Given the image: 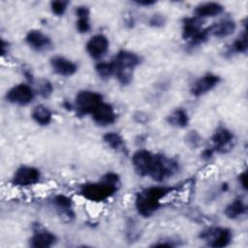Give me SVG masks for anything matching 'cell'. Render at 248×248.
Wrapping results in <instances>:
<instances>
[{
    "instance_id": "obj_1",
    "label": "cell",
    "mask_w": 248,
    "mask_h": 248,
    "mask_svg": "<svg viewBox=\"0 0 248 248\" xmlns=\"http://www.w3.org/2000/svg\"><path fill=\"white\" fill-rule=\"evenodd\" d=\"M120 179L114 172L106 173L102 180L94 183H86L80 188V195L88 201L100 202L112 197L118 189Z\"/></svg>"
},
{
    "instance_id": "obj_2",
    "label": "cell",
    "mask_w": 248,
    "mask_h": 248,
    "mask_svg": "<svg viewBox=\"0 0 248 248\" xmlns=\"http://www.w3.org/2000/svg\"><path fill=\"white\" fill-rule=\"evenodd\" d=\"M171 192L167 187H149L137 194L136 208L143 217H150L161 206V201Z\"/></svg>"
},
{
    "instance_id": "obj_3",
    "label": "cell",
    "mask_w": 248,
    "mask_h": 248,
    "mask_svg": "<svg viewBox=\"0 0 248 248\" xmlns=\"http://www.w3.org/2000/svg\"><path fill=\"white\" fill-rule=\"evenodd\" d=\"M114 76L122 85L132 81L133 72L140 65V59L138 54L129 50H120L112 59Z\"/></svg>"
},
{
    "instance_id": "obj_4",
    "label": "cell",
    "mask_w": 248,
    "mask_h": 248,
    "mask_svg": "<svg viewBox=\"0 0 248 248\" xmlns=\"http://www.w3.org/2000/svg\"><path fill=\"white\" fill-rule=\"evenodd\" d=\"M178 171V164L173 159L168 158L162 154H154L153 164L149 176L157 182H161Z\"/></svg>"
},
{
    "instance_id": "obj_5",
    "label": "cell",
    "mask_w": 248,
    "mask_h": 248,
    "mask_svg": "<svg viewBox=\"0 0 248 248\" xmlns=\"http://www.w3.org/2000/svg\"><path fill=\"white\" fill-rule=\"evenodd\" d=\"M103 102V96L95 91L81 90L75 98V106L78 114L91 113L94 108Z\"/></svg>"
},
{
    "instance_id": "obj_6",
    "label": "cell",
    "mask_w": 248,
    "mask_h": 248,
    "mask_svg": "<svg viewBox=\"0 0 248 248\" xmlns=\"http://www.w3.org/2000/svg\"><path fill=\"white\" fill-rule=\"evenodd\" d=\"M200 237L208 242V245L214 248H223L228 246L232 238V231L226 228H210L201 232Z\"/></svg>"
},
{
    "instance_id": "obj_7",
    "label": "cell",
    "mask_w": 248,
    "mask_h": 248,
    "mask_svg": "<svg viewBox=\"0 0 248 248\" xmlns=\"http://www.w3.org/2000/svg\"><path fill=\"white\" fill-rule=\"evenodd\" d=\"M34 95L35 93L29 85L20 83L13 86L6 93V100L11 104L25 106L34 99Z\"/></svg>"
},
{
    "instance_id": "obj_8",
    "label": "cell",
    "mask_w": 248,
    "mask_h": 248,
    "mask_svg": "<svg viewBox=\"0 0 248 248\" xmlns=\"http://www.w3.org/2000/svg\"><path fill=\"white\" fill-rule=\"evenodd\" d=\"M40 175L38 169L29 166H22L16 170L13 176V184L20 187L31 186L40 180Z\"/></svg>"
},
{
    "instance_id": "obj_9",
    "label": "cell",
    "mask_w": 248,
    "mask_h": 248,
    "mask_svg": "<svg viewBox=\"0 0 248 248\" xmlns=\"http://www.w3.org/2000/svg\"><path fill=\"white\" fill-rule=\"evenodd\" d=\"M154 160V154L151 152L140 149L134 153L132 157V165L136 172L140 176L149 175L152 164Z\"/></svg>"
},
{
    "instance_id": "obj_10",
    "label": "cell",
    "mask_w": 248,
    "mask_h": 248,
    "mask_svg": "<svg viewBox=\"0 0 248 248\" xmlns=\"http://www.w3.org/2000/svg\"><path fill=\"white\" fill-rule=\"evenodd\" d=\"M108 39L103 34H96L92 36L86 43V51L93 59L102 58L108 50Z\"/></svg>"
},
{
    "instance_id": "obj_11",
    "label": "cell",
    "mask_w": 248,
    "mask_h": 248,
    "mask_svg": "<svg viewBox=\"0 0 248 248\" xmlns=\"http://www.w3.org/2000/svg\"><path fill=\"white\" fill-rule=\"evenodd\" d=\"M92 119L100 126H108L115 122L116 113L111 105L102 102L91 112Z\"/></svg>"
},
{
    "instance_id": "obj_12",
    "label": "cell",
    "mask_w": 248,
    "mask_h": 248,
    "mask_svg": "<svg viewBox=\"0 0 248 248\" xmlns=\"http://www.w3.org/2000/svg\"><path fill=\"white\" fill-rule=\"evenodd\" d=\"M220 81V78L214 74H206L198 78L191 86V94L195 97L202 96L211 91Z\"/></svg>"
},
{
    "instance_id": "obj_13",
    "label": "cell",
    "mask_w": 248,
    "mask_h": 248,
    "mask_svg": "<svg viewBox=\"0 0 248 248\" xmlns=\"http://www.w3.org/2000/svg\"><path fill=\"white\" fill-rule=\"evenodd\" d=\"M234 140L233 134L225 127H218L211 137V140L214 145V150L218 152H227L232 146Z\"/></svg>"
},
{
    "instance_id": "obj_14",
    "label": "cell",
    "mask_w": 248,
    "mask_h": 248,
    "mask_svg": "<svg viewBox=\"0 0 248 248\" xmlns=\"http://www.w3.org/2000/svg\"><path fill=\"white\" fill-rule=\"evenodd\" d=\"M50 66L55 74L62 77H71L78 71V66L75 62L60 55L53 56L50 59Z\"/></svg>"
},
{
    "instance_id": "obj_15",
    "label": "cell",
    "mask_w": 248,
    "mask_h": 248,
    "mask_svg": "<svg viewBox=\"0 0 248 248\" xmlns=\"http://www.w3.org/2000/svg\"><path fill=\"white\" fill-rule=\"evenodd\" d=\"M25 42L36 51L46 50L51 45L50 39L40 30H30L25 36Z\"/></svg>"
},
{
    "instance_id": "obj_16",
    "label": "cell",
    "mask_w": 248,
    "mask_h": 248,
    "mask_svg": "<svg viewBox=\"0 0 248 248\" xmlns=\"http://www.w3.org/2000/svg\"><path fill=\"white\" fill-rule=\"evenodd\" d=\"M56 241V236L42 228L34 230L33 235L30 238V246L34 248H47L52 246Z\"/></svg>"
},
{
    "instance_id": "obj_17",
    "label": "cell",
    "mask_w": 248,
    "mask_h": 248,
    "mask_svg": "<svg viewBox=\"0 0 248 248\" xmlns=\"http://www.w3.org/2000/svg\"><path fill=\"white\" fill-rule=\"evenodd\" d=\"M202 30H203V27L200 18L193 16V17H186L183 19L182 38L184 40H187L188 42L194 40L202 33Z\"/></svg>"
},
{
    "instance_id": "obj_18",
    "label": "cell",
    "mask_w": 248,
    "mask_h": 248,
    "mask_svg": "<svg viewBox=\"0 0 248 248\" xmlns=\"http://www.w3.org/2000/svg\"><path fill=\"white\" fill-rule=\"evenodd\" d=\"M236 28V24L232 19L224 18L214 22L208 27L209 34L216 38H225L232 35Z\"/></svg>"
},
{
    "instance_id": "obj_19",
    "label": "cell",
    "mask_w": 248,
    "mask_h": 248,
    "mask_svg": "<svg viewBox=\"0 0 248 248\" xmlns=\"http://www.w3.org/2000/svg\"><path fill=\"white\" fill-rule=\"evenodd\" d=\"M224 11V7L217 2H206L200 4L196 7L194 13L196 17L204 18V17H212L222 14Z\"/></svg>"
},
{
    "instance_id": "obj_20",
    "label": "cell",
    "mask_w": 248,
    "mask_h": 248,
    "mask_svg": "<svg viewBox=\"0 0 248 248\" xmlns=\"http://www.w3.org/2000/svg\"><path fill=\"white\" fill-rule=\"evenodd\" d=\"M31 116L33 120L42 126L48 125L52 120V113L51 111L44 105H37L33 108Z\"/></svg>"
},
{
    "instance_id": "obj_21",
    "label": "cell",
    "mask_w": 248,
    "mask_h": 248,
    "mask_svg": "<svg viewBox=\"0 0 248 248\" xmlns=\"http://www.w3.org/2000/svg\"><path fill=\"white\" fill-rule=\"evenodd\" d=\"M168 123L177 128H185L189 124V116L187 111L182 108H177L170 112L167 118Z\"/></svg>"
},
{
    "instance_id": "obj_22",
    "label": "cell",
    "mask_w": 248,
    "mask_h": 248,
    "mask_svg": "<svg viewBox=\"0 0 248 248\" xmlns=\"http://www.w3.org/2000/svg\"><path fill=\"white\" fill-rule=\"evenodd\" d=\"M246 204L244 203V202L237 198L233 201H232L225 208V215L230 218V219H236L240 216H242L243 214H245L246 212Z\"/></svg>"
},
{
    "instance_id": "obj_23",
    "label": "cell",
    "mask_w": 248,
    "mask_h": 248,
    "mask_svg": "<svg viewBox=\"0 0 248 248\" xmlns=\"http://www.w3.org/2000/svg\"><path fill=\"white\" fill-rule=\"evenodd\" d=\"M53 203L58 208V210L62 212L63 215L67 216L68 218L74 217V213L72 210L73 201L69 197L62 194L56 195L53 199Z\"/></svg>"
},
{
    "instance_id": "obj_24",
    "label": "cell",
    "mask_w": 248,
    "mask_h": 248,
    "mask_svg": "<svg viewBox=\"0 0 248 248\" xmlns=\"http://www.w3.org/2000/svg\"><path fill=\"white\" fill-rule=\"evenodd\" d=\"M103 140L109 148L115 151H123L125 149L124 140L118 133H115V132L107 133L106 135H104Z\"/></svg>"
},
{
    "instance_id": "obj_25",
    "label": "cell",
    "mask_w": 248,
    "mask_h": 248,
    "mask_svg": "<svg viewBox=\"0 0 248 248\" xmlns=\"http://www.w3.org/2000/svg\"><path fill=\"white\" fill-rule=\"evenodd\" d=\"M95 71L97 75L103 79H107L109 78L111 76H114V66L112 61L98 62L95 66Z\"/></svg>"
},
{
    "instance_id": "obj_26",
    "label": "cell",
    "mask_w": 248,
    "mask_h": 248,
    "mask_svg": "<svg viewBox=\"0 0 248 248\" xmlns=\"http://www.w3.org/2000/svg\"><path fill=\"white\" fill-rule=\"evenodd\" d=\"M248 48L247 44V34L246 31H244L240 36L232 43V50L236 53H242L245 52Z\"/></svg>"
},
{
    "instance_id": "obj_27",
    "label": "cell",
    "mask_w": 248,
    "mask_h": 248,
    "mask_svg": "<svg viewBox=\"0 0 248 248\" xmlns=\"http://www.w3.org/2000/svg\"><path fill=\"white\" fill-rule=\"evenodd\" d=\"M67 6H68V2L67 1H52L50 3V9L52 11V13L56 16H62L64 15V13L67 10Z\"/></svg>"
},
{
    "instance_id": "obj_28",
    "label": "cell",
    "mask_w": 248,
    "mask_h": 248,
    "mask_svg": "<svg viewBox=\"0 0 248 248\" xmlns=\"http://www.w3.org/2000/svg\"><path fill=\"white\" fill-rule=\"evenodd\" d=\"M185 139L187 143L192 147H198L202 142V137L196 131H191L188 133Z\"/></svg>"
},
{
    "instance_id": "obj_29",
    "label": "cell",
    "mask_w": 248,
    "mask_h": 248,
    "mask_svg": "<svg viewBox=\"0 0 248 248\" xmlns=\"http://www.w3.org/2000/svg\"><path fill=\"white\" fill-rule=\"evenodd\" d=\"M77 30L79 33H86L90 30V23H89V16H82V17H78L77 23Z\"/></svg>"
},
{
    "instance_id": "obj_30",
    "label": "cell",
    "mask_w": 248,
    "mask_h": 248,
    "mask_svg": "<svg viewBox=\"0 0 248 248\" xmlns=\"http://www.w3.org/2000/svg\"><path fill=\"white\" fill-rule=\"evenodd\" d=\"M52 92V86L47 80H43L39 85V93L43 97H47Z\"/></svg>"
},
{
    "instance_id": "obj_31",
    "label": "cell",
    "mask_w": 248,
    "mask_h": 248,
    "mask_svg": "<svg viewBox=\"0 0 248 248\" xmlns=\"http://www.w3.org/2000/svg\"><path fill=\"white\" fill-rule=\"evenodd\" d=\"M164 22H165L164 16H162L161 15H154V16L150 18V20H149L150 25L155 26V27H157V26H162V25L164 24Z\"/></svg>"
},
{
    "instance_id": "obj_32",
    "label": "cell",
    "mask_w": 248,
    "mask_h": 248,
    "mask_svg": "<svg viewBox=\"0 0 248 248\" xmlns=\"http://www.w3.org/2000/svg\"><path fill=\"white\" fill-rule=\"evenodd\" d=\"M77 17H82V16H89V9L85 6H78L75 10Z\"/></svg>"
},
{
    "instance_id": "obj_33",
    "label": "cell",
    "mask_w": 248,
    "mask_h": 248,
    "mask_svg": "<svg viewBox=\"0 0 248 248\" xmlns=\"http://www.w3.org/2000/svg\"><path fill=\"white\" fill-rule=\"evenodd\" d=\"M213 152H214V149H211V148H206V149H204V150L202 152V159H204V160H209V159L213 156Z\"/></svg>"
},
{
    "instance_id": "obj_34",
    "label": "cell",
    "mask_w": 248,
    "mask_h": 248,
    "mask_svg": "<svg viewBox=\"0 0 248 248\" xmlns=\"http://www.w3.org/2000/svg\"><path fill=\"white\" fill-rule=\"evenodd\" d=\"M246 177H247L246 171H243V172L240 173V175L238 176V181H239L241 187H242L244 190L247 189V186H246V179H247V178H246Z\"/></svg>"
},
{
    "instance_id": "obj_35",
    "label": "cell",
    "mask_w": 248,
    "mask_h": 248,
    "mask_svg": "<svg viewBox=\"0 0 248 248\" xmlns=\"http://www.w3.org/2000/svg\"><path fill=\"white\" fill-rule=\"evenodd\" d=\"M154 3H155L154 1H139V2H137V4L144 5V6H150V5H153Z\"/></svg>"
}]
</instances>
